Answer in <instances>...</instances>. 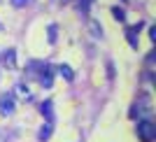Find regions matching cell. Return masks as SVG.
Segmentation results:
<instances>
[{
    "instance_id": "8",
    "label": "cell",
    "mask_w": 156,
    "mask_h": 142,
    "mask_svg": "<svg viewBox=\"0 0 156 142\" xmlns=\"http://www.w3.org/2000/svg\"><path fill=\"white\" fill-rule=\"evenodd\" d=\"M89 30H91L93 37H103V26L98 21H89Z\"/></svg>"
},
{
    "instance_id": "4",
    "label": "cell",
    "mask_w": 156,
    "mask_h": 142,
    "mask_svg": "<svg viewBox=\"0 0 156 142\" xmlns=\"http://www.w3.org/2000/svg\"><path fill=\"white\" fill-rule=\"evenodd\" d=\"M137 33H140V23L126 28V37H128V44L133 47V49H137Z\"/></svg>"
},
{
    "instance_id": "11",
    "label": "cell",
    "mask_w": 156,
    "mask_h": 142,
    "mask_svg": "<svg viewBox=\"0 0 156 142\" xmlns=\"http://www.w3.org/2000/svg\"><path fill=\"white\" fill-rule=\"evenodd\" d=\"M56 30H58L56 26H49V42H51V44L56 42Z\"/></svg>"
},
{
    "instance_id": "5",
    "label": "cell",
    "mask_w": 156,
    "mask_h": 142,
    "mask_svg": "<svg viewBox=\"0 0 156 142\" xmlns=\"http://www.w3.org/2000/svg\"><path fill=\"white\" fill-rule=\"evenodd\" d=\"M14 56H16V51L14 49H7V51H0V61L5 65H9V68H14Z\"/></svg>"
},
{
    "instance_id": "6",
    "label": "cell",
    "mask_w": 156,
    "mask_h": 142,
    "mask_svg": "<svg viewBox=\"0 0 156 142\" xmlns=\"http://www.w3.org/2000/svg\"><path fill=\"white\" fill-rule=\"evenodd\" d=\"M51 137V121H47L42 128H40V133H37V140L40 142H44V140H49Z\"/></svg>"
},
{
    "instance_id": "3",
    "label": "cell",
    "mask_w": 156,
    "mask_h": 142,
    "mask_svg": "<svg viewBox=\"0 0 156 142\" xmlns=\"http://www.w3.org/2000/svg\"><path fill=\"white\" fill-rule=\"evenodd\" d=\"M14 96L21 98V100H33V91L28 89L26 84H16L14 86Z\"/></svg>"
},
{
    "instance_id": "9",
    "label": "cell",
    "mask_w": 156,
    "mask_h": 142,
    "mask_svg": "<svg viewBox=\"0 0 156 142\" xmlns=\"http://www.w3.org/2000/svg\"><path fill=\"white\" fill-rule=\"evenodd\" d=\"M40 112H42V116H47V121H51V100H47V103H42V107H40Z\"/></svg>"
},
{
    "instance_id": "13",
    "label": "cell",
    "mask_w": 156,
    "mask_h": 142,
    "mask_svg": "<svg viewBox=\"0 0 156 142\" xmlns=\"http://www.w3.org/2000/svg\"><path fill=\"white\" fill-rule=\"evenodd\" d=\"M107 77H114V65H112V63H107Z\"/></svg>"
},
{
    "instance_id": "10",
    "label": "cell",
    "mask_w": 156,
    "mask_h": 142,
    "mask_svg": "<svg viewBox=\"0 0 156 142\" xmlns=\"http://www.w3.org/2000/svg\"><path fill=\"white\" fill-rule=\"evenodd\" d=\"M112 14H114L117 21H126V12L121 9V7H112Z\"/></svg>"
},
{
    "instance_id": "1",
    "label": "cell",
    "mask_w": 156,
    "mask_h": 142,
    "mask_svg": "<svg viewBox=\"0 0 156 142\" xmlns=\"http://www.w3.org/2000/svg\"><path fill=\"white\" fill-rule=\"evenodd\" d=\"M137 137L144 142H151L156 137V126L151 121H140L137 123Z\"/></svg>"
},
{
    "instance_id": "12",
    "label": "cell",
    "mask_w": 156,
    "mask_h": 142,
    "mask_svg": "<svg viewBox=\"0 0 156 142\" xmlns=\"http://www.w3.org/2000/svg\"><path fill=\"white\" fill-rule=\"evenodd\" d=\"M12 5H14V7H26L28 0H12Z\"/></svg>"
},
{
    "instance_id": "7",
    "label": "cell",
    "mask_w": 156,
    "mask_h": 142,
    "mask_svg": "<svg viewBox=\"0 0 156 142\" xmlns=\"http://www.w3.org/2000/svg\"><path fill=\"white\" fill-rule=\"evenodd\" d=\"M58 75H61V77H65L68 82H72V79H75V72H72L70 65H58Z\"/></svg>"
},
{
    "instance_id": "2",
    "label": "cell",
    "mask_w": 156,
    "mask_h": 142,
    "mask_svg": "<svg viewBox=\"0 0 156 142\" xmlns=\"http://www.w3.org/2000/svg\"><path fill=\"white\" fill-rule=\"evenodd\" d=\"M0 112L12 114L14 112V96H0Z\"/></svg>"
}]
</instances>
